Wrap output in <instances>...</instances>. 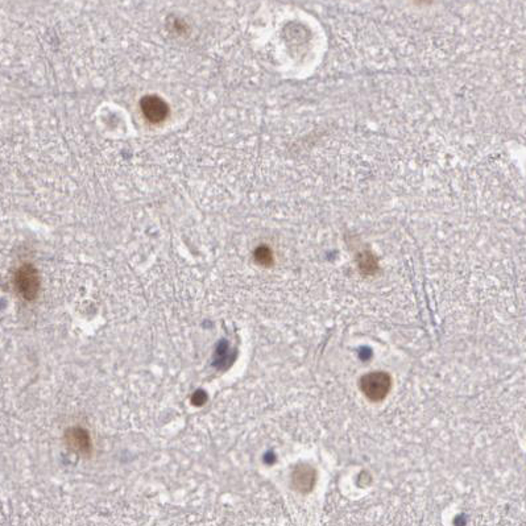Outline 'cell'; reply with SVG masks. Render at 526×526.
Listing matches in <instances>:
<instances>
[{
    "label": "cell",
    "mask_w": 526,
    "mask_h": 526,
    "mask_svg": "<svg viewBox=\"0 0 526 526\" xmlns=\"http://www.w3.org/2000/svg\"><path fill=\"white\" fill-rule=\"evenodd\" d=\"M141 111L146 120H149L151 123H161L168 117L169 109L161 98L149 95L141 100Z\"/></svg>",
    "instance_id": "4"
},
{
    "label": "cell",
    "mask_w": 526,
    "mask_h": 526,
    "mask_svg": "<svg viewBox=\"0 0 526 526\" xmlns=\"http://www.w3.org/2000/svg\"><path fill=\"white\" fill-rule=\"evenodd\" d=\"M359 385L367 399L373 402H379L388 396L392 387V379L385 372L367 373L360 379Z\"/></svg>",
    "instance_id": "2"
},
{
    "label": "cell",
    "mask_w": 526,
    "mask_h": 526,
    "mask_svg": "<svg viewBox=\"0 0 526 526\" xmlns=\"http://www.w3.org/2000/svg\"><path fill=\"white\" fill-rule=\"evenodd\" d=\"M254 260L260 265H271L273 263V254L269 248L259 247L254 251Z\"/></svg>",
    "instance_id": "6"
},
{
    "label": "cell",
    "mask_w": 526,
    "mask_h": 526,
    "mask_svg": "<svg viewBox=\"0 0 526 526\" xmlns=\"http://www.w3.org/2000/svg\"><path fill=\"white\" fill-rule=\"evenodd\" d=\"M64 441L69 450L81 456H90L92 453L90 433L83 427H69L65 431Z\"/></svg>",
    "instance_id": "3"
},
{
    "label": "cell",
    "mask_w": 526,
    "mask_h": 526,
    "mask_svg": "<svg viewBox=\"0 0 526 526\" xmlns=\"http://www.w3.org/2000/svg\"><path fill=\"white\" fill-rule=\"evenodd\" d=\"M291 483H293V487L299 492H302V493L310 492L313 490L314 483H316L314 468L308 464H300L293 472Z\"/></svg>",
    "instance_id": "5"
},
{
    "label": "cell",
    "mask_w": 526,
    "mask_h": 526,
    "mask_svg": "<svg viewBox=\"0 0 526 526\" xmlns=\"http://www.w3.org/2000/svg\"><path fill=\"white\" fill-rule=\"evenodd\" d=\"M14 286L23 300L29 302L36 300L41 288V281L36 268L31 264H23L15 273Z\"/></svg>",
    "instance_id": "1"
}]
</instances>
